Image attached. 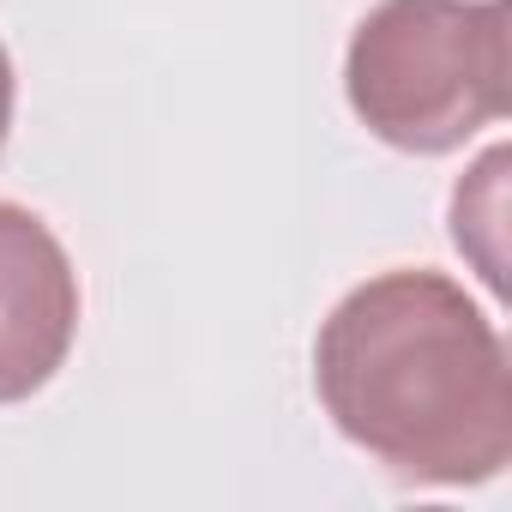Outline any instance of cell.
<instances>
[{
	"instance_id": "6da1fadb",
	"label": "cell",
	"mask_w": 512,
	"mask_h": 512,
	"mask_svg": "<svg viewBox=\"0 0 512 512\" xmlns=\"http://www.w3.org/2000/svg\"><path fill=\"white\" fill-rule=\"evenodd\" d=\"M332 428L416 488H476L512 458V368L476 296L428 266L356 284L314 338Z\"/></svg>"
},
{
	"instance_id": "7a4b0ae2",
	"label": "cell",
	"mask_w": 512,
	"mask_h": 512,
	"mask_svg": "<svg viewBox=\"0 0 512 512\" xmlns=\"http://www.w3.org/2000/svg\"><path fill=\"white\" fill-rule=\"evenodd\" d=\"M344 97L392 151L470 145L506 121V0H380L350 37Z\"/></svg>"
},
{
	"instance_id": "3957f363",
	"label": "cell",
	"mask_w": 512,
	"mask_h": 512,
	"mask_svg": "<svg viewBox=\"0 0 512 512\" xmlns=\"http://www.w3.org/2000/svg\"><path fill=\"white\" fill-rule=\"evenodd\" d=\"M79 272L61 235L0 199V404L37 398L73 356L79 338Z\"/></svg>"
},
{
	"instance_id": "277c9868",
	"label": "cell",
	"mask_w": 512,
	"mask_h": 512,
	"mask_svg": "<svg viewBox=\"0 0 512 512\" xmlns=\"http://www.w3.org/2000/svg\"><path fill=\"white\" fill-rule=\"evenodd\" d=\"M13 103H19V73H13V55L0 43V151L13 139Z\"/></svg>"
}]
</instances>
